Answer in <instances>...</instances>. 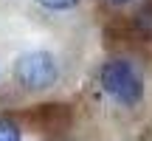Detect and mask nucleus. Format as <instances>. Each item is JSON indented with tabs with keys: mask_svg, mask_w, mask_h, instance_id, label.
Instances as JSON below:
<instances>
[{
	"mask_svg": "<svg viewBox=\"0 0 152 141\" xmlns=\"http://www.w3.org/2000/svg\"><path fill=\"white\" fill-rule=\"evenodd\" d=\"M110 3H115V6H124V3H130V0H110Z\"/></svg>",
	"mask_w": 152,
	"mask_h": 141,
	"instance_id": "5",
	"label": "nucleus"
},
{
	"mask_svg": "<svg viewBox=\"0 0 152 141\" xmlns=\"http://www.w3.org/2000/svg\"><path fill=\"white\" fill-rule=\"evenodd\" d=\"M0 141H20V127L11 119H0Z\"/></svg>",
	"mask_w": 152,
	"mask_h": 141,
	"instance_id": "3",
	"label": "nucleus"
},
{
	"mask_svg": "<svg viewBox=\"0 0 152 141\" xmlns=\"http://www.w3.org/2000/svg\"><path fill=\"white\" fill-rule=\"evenodd\" d=\"M102 87L118 104H127V107L138 104L144 96V79L135 70V65L127 59H110L102 68Z\"/></svg>",
	"mask_w": 152,
	"mask_h": 141,
	"instance_id": "1",
	"label": "nucleus"
},
{
	"mask_svg": "<svg viewBox=\"0 0 152 141\" xmlns=\"http://www.w3.org/2000/svg\"><path fill=\"white\" fill-rule=\"evenodd\" d=\"M14 76L28 90H45L56 82L59 68H56V59L48 51H28L14 62Z\"/></svg>",
	"mask_w": 152,
	"mask_h": 141,
	"instance_id": "2",
	"label": "nucleus"
},
{
	"mask_svg": "<svg viewBox=\"0 0 152 141\" xmlns=\"http://www.w3.org/2000/svg\"><path fill=\"white\" fill-rule=\"evenodd\" d=\"M39 6H45V9H51V11H65V9H73L79 0H37Z\"/></svg>",
	"mask_w": 152,
	"mask_h": 141,
	"instance_id": "4",
	"label": "nucleus"
}]
</instances>
